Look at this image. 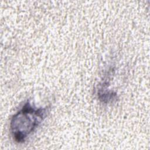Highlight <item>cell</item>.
Masks as SVG:
<instances>
[{
	"mask_svg": "<svg viewBox=\"0 0 150 150\" xmlns=\"http://www.w3.org/2000/svg\"><path fill=\"white\" fill-rule=\"evenodd\" d=\"M49 107H37L30 100L12 117L10 131L15 142L23 143L47 117Z\"/></svg>",
	"mask_w": 150,
	"mask_h": 150,
	"instance_id": "1",
	"label": "cell"
}]
</instances>
